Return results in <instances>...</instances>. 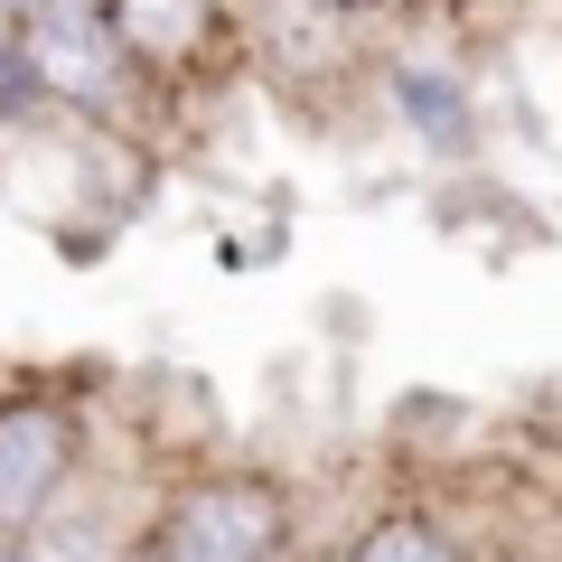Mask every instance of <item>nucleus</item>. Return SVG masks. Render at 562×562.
Wrapping results in <instances>:
<instances>
[{
	"instance_id": "obj_2",
	"label": "nucleus",
	"mask_w": 562,
	"mask_h": 562,
	"mask_svg": "<svg viewBox=\"0 0 562 562\" xmlns=\"http://www.w3.org/2000/svg\"><path fill=\"white\" fill-rule=\"evenodd\" d=\"M272 543H281V506L262 487H198L169 516L150 562H272Z\"/></svg>"
},
{
	"instance_id": "obj_3",
	"label": "nucleus",
	"mask_w": 562,
	"mask_h": 562,
	"mask_svg": "<svg viewBox=\"0 0 562 562\" xmlns=\"http://www.w3.org/2000/svg\"><path fill=\"white\" fill-rule=\"evenodd\" d=\"M66 479V413L57 403H0V535H20Z\"/></svg>"
},
{
	"instance_id": "obj_5",
	"label": "nucleus",
	"mask_w": 562,
	"mask_h": 562,
	"mask_svg": "<svg viewBox=\"0 0 562 562\" xmlns=\"http://www.w3.org/2000/svg\"><path fill=\"white\" fill-rule=\"evenodd\" d=\"M347 562H460V553H450L431 525H384V535H366Z\"/></svg>"
},
{
	"instance_id": "obj_6",
	"label": "nucleus",
	"mask_w": 562,
	"mask_h": 562,
	"mask_svg": "<svg viewBox=\"0 0 562 562\" xmlns=\"http://www.w3.org/2000/svg\"><path fill=\"white\" fill-rule=\"evenodd\" d=\"M38 94H47V85H38V66H29V47H20V38H0V122H20Z\"/></svg>"
},
{
	"instance_id": "obj_1",
	"label": "nucleus",
	"mask_w": 562,
	"mask_h": 562,
	"mask_svg": "<svg viewBox=\"0 0 562 562\" xmlns=\"http://www.w3.org/2000/svg\"><path fill=\"white\" fill-rule=\"evenodd\" d=\"M20 47H29V66H38V85L66 94V103H113L122 66H132V47H122V29H113L103 0H29Z\"/></svg>"
},
{
	"instance_id": "obj_9",
	"label": "nucleus",
	"mask_w": 562,
	"mask_h": 562,
	"mask_svg": "<svg viewBox=\"0 0 562 562\" xmlns=\"http://www.w3.org/2000/svg\"><path fill=\"white\" fill-rule=\"evenodd\" d=\"M0 562H10V553H0Z\"/></svg>"
},
{
	"instance_id": "obj_7",
	"label": "nucleus",
	"mask_w": 562,
	"mask_h": 562,
	"mask_svg": "<svg viewBox=\"0 0 562 562\" xmlns=\"http://www.w3.org/2000/svg\"><path fill=\"white\" fill-rule=\"evenodd\" d=\"M328 10H375V0H328Z\"/></svg>"
},
{
	"instance_id": "obj_8",
	"label": "nucleus",
	"mask_w": 562,
	"mask_h": 562,
	"mask_svg": "<svg viewBox=\"0 0 562 562\" xmlns=\"http://www.w3.org/2000/svg\"><path fill=\"white\" fill-rule=\"evenodd\" d=\"M10 10H29V0H10Z\"/></svg>"
},
{
	"instance_id": "obj_4",
	"label": "nucleus",
	"mask_w": 562,
	"mask_h": 562,
	"mask_svg": "<svg viewBox=\"0 0 562 562\" xmlns=\"http://www.w3.org/2000/svg\"><path fill=\"white\" fill-rule=\"evenodd\" d=\"M394 103H403V122H413L422 140L469 150V94H460V76H441V66H394Z\"/></svg>"
}]
</instances>
